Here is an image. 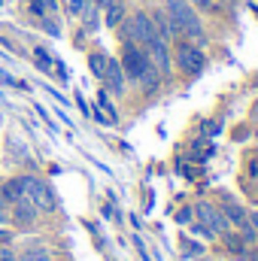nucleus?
I'll use <instances>...</instances> for the list:
<instances>
[{"mask_svg": "<svg viewBox=\"0 0 258 261\" xmlns=\"http://www.w3.org/2000/svg\"><path fill=\"white\" fill-rule=\"evenodd\" d=\"M194 213H197V219H200V225H207L216 237L219 234H228V228H231V222L225 219V213H222V206H213L210 200H200L197 206H194Z\"/></svg>", "mask_w": 258, "mask_h": 261, "instance_id": "8", "label": "nucleus"}, {"mask_svg": "<svg viewBox=\"0 0 258 261\" xmlns=\"http://www.w3.org/2000/svg\"><path fill=\"white\" fill-rule=\"evenodd\" d=\"M149 18H152V24H155V34L164 40V43H176V40H186L183 37V28H179V21L164 9V6H155V9H149Z\"/></svg>", "mask_w": 258, "mask_h": 261, "instance_id": "6", "label": "nucleus"}, {"mask_svg": "<svg viewBox=\"0 0 258 261\" xmlns=\"http://www.w3.org/2000/svg\"><path fill=\"white\" fill-rule=\"evenodd\" d=\"M143 49H146L149 61L158 67V73H161L164 79H167V76L173 73V55H170V43H164V40H161V37L155 34V37H152V40H149V43H146Z\"/></svg>", "mask_w": 258, "mask_h": 261, "instance_id": "7", "label": "nucleus"}, {"mask_svg": "<svg viewBox=\"0 0 258 261\" xmlns=\"http://www.w3.org/2000/svg\"><path fill=\"white\" fill-rule=\"evenodd\" d=\"M18 186H21V197L31 200L40 213H55L58 210V197L52 192V186L46 179H40L37 173H18Z\"/></svg>", "mask_w": 258, "mask_h": 261, "instance_id": "1", "label": "nucleus"}, {"mask_svg": "<svg viewBox=\"0 0 258 261\" xmlns=\"http://www.w3.org/2000/svg\"><path fill=\"white\" fill-rule=\"evenodd\" d=\"M15 258H18V252L12 246H0V261H15Z\"/></svg>", "mask_w": 258, "mask_h": 261, "instance_id": "25", "label": "nucleus"}, {"mask_svg": "<svg viewBox=\"0 0 258 261\" xmlns=\"http://www.w3.org/2000/svg\"><path fill=\"white\" fill-rule=\"evenodd\" d=\"M219 130H222V122H203L200 125V134L203 137H219Z\"/></svg>", "mask_w": 258, "mask_h": 261, "instance_id": "22", "label": "nucleus"}, {"mask_svg": "<svg viewBox=\"0 0 258 261\" xmlns=\"http://www.w3.org/2000/svg\"><path fill=\"white\" fill-rule=\"evenodd\" d=\"M173 64L176 70L183 73V76H197L203 64H207V58H203V49L200 46H194L189 40H176L173 43Z\"/></svg>", "mask_w": 258, "mask_h": 261, "instance_id": "4", "label": "nucleus"}, {"mask_svg": "<svg viewBox=\"0 0 258 261\" xmlns=\"http://www.w3.org/2000/svg\"><path fill=\"white\" fill-rule=\"evenodd\" d=\"M161 3H164V9L179 21V28H183V37H186V40H194L197 46H203V43H207V37H203V21H200L197 9H194L189 0H161Z\"/></svg>", "mask_w": 258, "mask_h": 261, "instance_id": "2", "label": "nucleus"}, {"mask_svg": "<svg viewBox=\"0 0 258 261\" xmlns=\"http://www.w3.org/2000/svg\"><path fill=\"white\" fill-rule=\"evenodd\" d=\"M249 173H252V176H258V158H252V164H249Z\"/></svg>", "mask_w": 258, "mask_h": 261, "instance_id": "30", "label": "nucleus"}, {"mask_svg": "<svg viewBox=\"0 0 258 261\" xmlns=\"http://www.w3.org/2000/svg\"><path fill=\"white\" fill-rule=\"evenodd\" d=\"M192 234H197V237H203V240H213V237H216V234H213V231H210L207 225H200V222H197V225H192Z\"/></svg>", "mask_w": 258, "mask_h": 261, "instance_id": "23", "label": "nucleus"}, {"mask_svg": "<svg viewBox=\"0 0 258 261\" xmlns=\"http://www.w3.org/2000/svg\"><path fill=\"white\" fill-rule=\"evenodd\" d=\"M104 12H107V15H104V24H107V28H113V31H116V28L125 21V15H128V9H125V3H122V0H110V3L104 6Z\"/></svg>", "mask_w": 258, "mask_h": 261, "instance_id": "12", "label": "nucleus"}, {"mask_svg": "<svg viewBox=\"0 0 258 261\" xmlns=\"http://www.w3.org/2000/svg\"><path fill=\"white\" fill-rule=\"evenodd\" d=\"M161 79H164V76L158 73V67L149 61V64H146V70L140 73V79H137V82H140V88H143L146 94H155V91L161 88Z\"/></svg>", "mask_w": 258, "mask_h": 261, "instance_id": "11", "label": "nucleus"}, {"mask_svg": "<svg viewBox=\"0 0 258 261\" xmlns=\"http://www.w3.org/2000/svg\"><path fill=\"white\" fill-rule=\"evenodd\" d=\"M12 243V234L9 231H0V246H9Z\"/></svg>", "mask_w": 258, "mask_h": 261, "instance_id": "29", "label": "nucleus"}, {"mask_svg": "<svg viewBox=\"0 0 258 261\" xmlns=\"http://www.w3.org/2000/svg\"><path fill=\"white\" fill-rule=\"evenodd\" d=\"M119 31H122V43H137V46H146L155 37V24H152V18H149L146 9H137V12L125 15V21L119 24Z\"/></svg>", "mask_w": 258, "mask_h": 261, "instance_id": "3", "label": "nucleus"}, {"mask_svg": "<svg viewBox=\"0 0 258 261\" xmlns=\"http://www.w3.org/2000/svg\"><path fill=\"white\" fill-rule=\"evenodd\" d=\"M0 195H3V200L12 206V203H18V200H24L21 197V186H18V176H12V179H6L3 186H0Z\"/></svg>", "mask_w": 258, "mask_h": 261, "instance_id": "14", "label": "nucleus"}, {"mask_svg": "<svg viewBox=\"0 0 258 261\" xmlns=\"http://www.w3.org/2000/svg\"><path fill=\"white\" fill-rule=\"evenodd\" d=\"M100 82L107 85L110 94H125L128 91V76H125V70L119 64V58H107V70H104Z\"/></svg>", "mask_w": 258, "mask_h": 261, "instance_id": "9", "label": "nucleus"}, {"mask_svg": "<svg viewBox=\"0 0 258 261\" xmlns=\"http://www.w3.org/2000/svg\"><path fill=\"white\" fill-rule=\"evenodd\" d=\"M222 213H225V219H228L234 228H240L243 222H249V213H246L243 206H237V203H225V206H222Z\"/></svg>", "mask_w": 258, "mask_h": 261, "instance_id": "16", "label": "nucleus"}, {"mask_svg": "<svg viewBox=\"0 0 258 261\" xmlns=\"http://www.w3.org/2000/svg\"><path fill=\"white\" fill-rule=\"evenodd\" d=\"M97 97H100V107H104V110H107V113H110V122H116V119H119V116H116V107H113V103H110V94H107V91H100V94H97Z\"/></svg>", "mask_w": 258, "mask_h": 261, "instance_id": "21", "label": "nucleus"}, {"mask_svg": "<svg viewBox=\"0 0 258 261\" xmlns=\"http://www.w3.org/2000/svg\"><path fill=\"white\" fill-rule=\"evenodd\" d=\"M194 9H200V12H210L213 6H216V0H189Z\"/></svg>", "mask_w": 258, "mask_h": 261, "instance_id": "24", "label": "nucleus"}, {"mask_svg": "<svg viewBox=\"0 0 258 261\" xmlns=\"http://www.w3.org/2000/svg\"><path fill=\"white\" fill-rule=\"evenodd\" d=\"M0 122H3V116H0Z\"/></svg>", "mask_w": 258, "mask_h": 261, "instance_id": "33", "label": "nucleus"}, {"mask_svg": "<svg viewBox=\"0 0 258 261\" xmlns=\"http://www.w3.org/2000/svg\"><path fill=\"white\" fill-rule=\"evenodd\" d=\"M85 6H88V0H67V12H70V18H79V15L85 12Z\"/></svg>", "mask_w": 258, "mask_h": 261, "instance_id": "20", "label": "nucleus"}, {"mask_svg": "<svg viewBox=\"0 0 258 261\" xmlns=\"http://www.w3.org/2000/svg\"><path fill=\"white\" fill-rule=\"evenodd\" d=\"M237 258H240V261H258V255H255V252H249V249H243Z\"/></svg>", "mask_w": 258, "mask_h": 261, "instance_id": "28", "label": "nucleus"}, {"mask_svg": "<svg viewBox=\"0 0 258 261\" xmlns=\"http://www.w3.org/2000/svg\"><path fill=\"white\" fill-rule=\"evenodd\" d=\"M34 67L40 70V73H52L55 70V58H52V52L46 49V46H34Z\"/></svg>", "mask_w": 258, "mask_h": 261, "instance_id": "13", "label": "nucleus"}, {"mask_svg": "<svg viewBox=\"0 0 258 261\" xmlns=\"http://www.w3.org/2000/svg\"><path fill=\"white\" fill-rule=\"evenodd\" d=\"M119 64H122V70H125L128 82H137V79H140V73H143L146 64H149V55H146V49H143V46H137V43H122Z\"/></svg>", "mask_w": 258, "mask_h": 261, "instance_id": "5", "label": "nucleus"}, {"mask_svg": "<svg viewBox=\"0 0 258 261\" xmlns=\"http://www.w3.org/2000/svg\"><path fill=\"white\" fill-rule=\"evenodd\" d=\"M40 21V28L49 34V37H61V24L55 21V15H43V18H37Z\"/></svg>", "mask_w": 258, "mask_h": 261, "instance_id": "19", "label": "nucleus"}, {"mask_svg": "<svg viewBox=\"0 0 258 261\" xmlns=\"http://www.w3.org/2000/svg\"><path fill=\"white\" fill-rule=\"evenodd\" d=\"M6 210H9V203L3 200V195H0V222H9V213H6Z\"/></svg>", "mask_w": 258, "mask_h": 261, "instance_id": "27", "label": "nucleus"}, {"mask_svg": "<svg viewBox=\"0 0 258 261\" xmlns=\"http://www.w3.org/2000/svg\"><path fill=\"white\" fill-rule=\"evenodd\" d=\"M249 222L255 225V231H258V213H252V216H249Z\"/></svg>", "mask_w": 258, "mask_h": 261, "instance_id": "31", "label": "nucleus"}, {"mask_svg": "<svg viewBox=\"0 0 258 261\" xmlns=\"http://www.w3.org/2000/svg\"><path fill=\"white\" fill-rule=\"evenodd\" d=\"M37 216H40V210H37L31 200H18V203H12V210H9V222H12L15 228H31V225H37Z\"/></svg>", "mask_w": 258, "mask_h": 261, "instance_id": "10", "label": "nucleus"}, {"mask_svg": "<svg viewBox=\"0 0 258 261\" xmlns=\"http://www.w3.org/2000/svg\"><path fill=\"white\" fill-rule=\"evenodd\" d=\"M107 58H110V55H104V52H91V55H88V70H91V76L104 79V70H107Z\"/></svg>", "mask_w": 258, "mask_h": 261, "instance_id": "18", "label": "nucleus"}, {"mask_svg": "<svg viewBox=\"0 0 258 261\" xmlns=\"http://www.w3.org/2000/svg\"><path fill=\"white\" fill-rule=\"evenodd\" d=\"M49 258H52V249L49 246H28V249L18 252L15 261H49Z\"/></svg>", "mask_w": 258, "mask_h": 261, "instance_id": "15", "label": "nucleus"}, {"mask_svg": "<svg viewBox=\"0 0 258 261\" xmlns=\"http://www.w3.org/2000/svg\"><path fill=\"white\" fill-rule=\"evenodd\" d=\"M49 261H55V258H49Z\"/></svg>", "mask_w": 258, "mask_h": 261, "instance_id": "35", "label": "nucleus"}, {"mask_svg": "<svg viewBox=\"0 0 258 261\" xmlns=\"http://www.w3.org/2000/svg\"><path fill=\"white\" fill-rule=\"evenodd\" d=\"M58 9H61L58 0H31V12H34L37 18H43V15H58Z\"/></svg>", "mask_w": 258, "mask_h": 261, "instance_id": "17", "label": "nucleus"}, {"mask_svg": "<svg viewBox=\"0 0 258 261\" xmlns=\"http://www.w3.org/2000/svg\"><path fill=\"white\" fill-rule=\"evenodd\" d=\"M200 261H207V258H200Z\"/></svg>", "mask_w": 258, "mask_h": 261, "instance_id": "34", "label": "nucleus"}, {"mask_svg": "<svg viewBox=\"0 0 258 261\" xmlns=\"http://www.w3.org/2000/svg\"><path fill=\"white\" fill-rule=\"evenodd\" d=\"M176 222H179V225H189V222H192V210H189V206L179 210V213H176Z\"/></svg>", "mask_w": 258, "mask_h": 261, "instance_id": "26", "label": "nucleus"}, {"mask_svg": "<svg viewBox=\"0 0 258 261\" xmlns=\"http://www.w3.org/2000/svg\"><path fill=\"white\" fill-rule=\"evenodd\" d=\"M219 3H234V0H219Z\"/></svg>", "mask_w": 258, "mask_h": 261, "instance_id": "32", "label": "nucleus"}]
</instances>
